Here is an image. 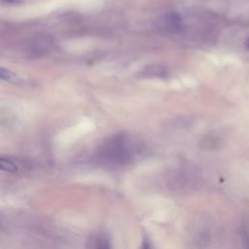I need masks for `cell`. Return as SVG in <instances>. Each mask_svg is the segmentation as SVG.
<instances>
[{"mask_svg":"<svg viewBox=\"0 0 249 249\" xmlns=\"http://www.w3.org/2000/svg\"><path fill=\"white\" fill-rule=\"evenodd\" d=\"M245 48L249 51V38L246 40V42H245Z\"/></svg>","mask_w":249,"mask_h":249,"instance_id":"cell-5","label":"cell"},{"mask_svg":"<svg viewBox=\"0 0 249 249\" xmlns=\"http://www.w3.org/2000/svg\"><path fill=\"white\" fill-rule=\"evenodd\" d=\"M16 79V75L8 69L0 67V80L5 81H14Z\"/></svg>","mask_w":249,"mask_h":249,"instance_id":"cell-3","label":"cell"},{"mask_svg":"<svg viewBox=\"0 0 249 249\" xmlns=\"http://www.w3.org/2000/svg\"><path fill=\"white\" fill-rule=\"evenodd\" d=\"M93 249H112L109 239L104 235H99L95 238Z\"/></svg>","mask_w":249,"mask_h":249,"instance_id":"cell-1","label":"cell"},{"mask_svg":"<svg viewBox=\"0 0 249 249\" xmlns=\"http://www.w3.org/2000/svg\"><path fill=\"white\" fill-rule=\"evenodd\" d=\"M17 169H18V166L15 162H13L8 159L0 158V170L13 172V171H16Z\"/></svg>","mask_w":249,"mask_h":249,"instance_id":"cell-2","label":"cell"},{"mask_svg":"<svg viewBox=\"0 0 249 249\" xmlns=\"http://www.w3.org/2000/svg\"><path fill=\"white\" fill-rule=\"evenodd\" d=\"M140 249H154L153 243H151V240L148 238H144L142 242V246Z\"/></svg>","mask_w":249,"mask_h":249,"instance_id":"cell-4","label":"cell"}]
</instances>
